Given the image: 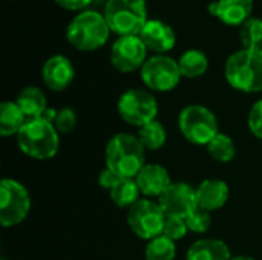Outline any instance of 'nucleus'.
<instances>
[{
    "mask_svg": "<svg viewBox=\"0 0 262 260\" xmlns=\"http://www.w3.org/2000/svg\"><path fill=\"white\" fill-rule=\"evenodd\" d=\"M2 260H6V259H2Z\"/></svg>",
    "mask_w": 262,
    "mask_h": 260,
    "instance_id": "34",
    "label": "nucleus"
},
{
    "mask_svg": "<svg viewBox=\"0 0 262 260\" xmlns=\"http://www.w3.org/2000/svg\"><path fill=\"white\" fill-rule=\"evenodd\" d=\"M41 78L49 90L61 92L68 89L75 78L74 64L64 55H52L43 64Z\"/></svg>",
    "mask_w": 262,
    "mask_h": 260,
    "instance_id": "13",
    "label": "nucleus"
},
{
    "mask_svg": "<svg viewBox=\"0 0 262 260\" xmlns=\"http://www.w3.org/2000/svg\"><path fill=\"white\" fill-rule=\"evenodd\" d=\"M103 15L118 37L140 35L149 21L146 0H107Z\"/></svg>",
    "mask_w": 262,
    "mask_h": 260,
    "instance_id": "5",
    "label": "nucleus"
},
{
    "mask_svg": "<svg viewBox=\"0 0 262 260\" xmlns=\"http://www.w3.org/2000/svg\"><path fill=\"white\" fill-rule=\"evenodd\" d=\"M186 224L189 231L192 233H206L209 231L210 225H212V216L209 211L203 210V208H195L187 218H186Z\"/></svg>",
    "mask_w": 262,
    "mask_h": 260,
    "instance_id": "27",
    "label": "nucleus"
},
{
    "mask_svg": "<svg viewBox=\"0 0 262 260\" xmlns=\"http://www.w3.org/2000/svg\"><path fill=\"white\" fill-rule=\"evenodd\" d=\"M54 126L60 135L71 133L77 126V115L75 110L71 107H61L57 110V116L54 120Z\"/></svg>",
    "mask_w": 262,
    "mask_h": 260,
    "instance_id": "28",
    "label": "nucleus"
},
{
    "mask_svg": "<svg viewBox=\"0 0 262 260\" xmlns=\"http://www.w3.org/2000/svg\"><path fill=\"white\" fill-rule=\"evenodd\" d=\"M158 204L167 218L186 219L195 208H198L196 188L187 182H172L158 198Z\"/></svg>",
    "mask_w": 262,
    "mask_h": 260,
    "instance_id": "12",
    "label": "nucleus"
},
{
    "mask_svg": "<svg viewBox=\"0 0 262 260\" xmlns=\"http://www.w3.org/2000/svg\"><path fill=\"white\" fill-rule=\"evenodd\" d=\"M247 124L252 135L258 139H262V98L252 106L249 112Z\"/></svg>",
    "mask_w": 262,
    "mask_h": 260,
    "instance_id": "30",
    "label": "nucleus"
},
{
    "mask_svg": "<svg viewBox=\"0 0 262 260\" xmlns=\"http://www.w3.org/2000/svg\"><path fill=\"white\" fill-rule=\"evenodd\" d=\"M144 257L146 260H173L177 257L175 242L161 234L147 242Z\"/></svg>",
    "mask_w": 262,
    "mask_h": 260,
    "instance_id": "25",
    "label": "nucleus"
},
{
    "mask_svg": "<svg viewBox=\"0 0 262 260\" xmlns=\"http://www.w3.org/2000/svg\"><path fill=\"white\" fill-rule=\"evenodd\" d=\"M111 28L103 14L97 11L78 12L66 28V38L72 48L81 52H92L103 48L109 40Z\"/></svg>",
    "mask_w": 262,
    "mask_h": 260,
    "instance_id": "3",
    "label": "nucleus"
},
{
    "mask_svg": "<svg viewBox=\"0 0 262 260\" xmlns=\"http://www.w3.org/2000/svg\"><path fill=\"white\" fill-rule=\"evenodd\" d=\"M189 233L186 219L181 218H166V224H164V230H163V236L172 239L173 242L181 241L186 234Z\"/></svg>",
    "mask_w": 262,
    "mask_h": 260,
    "instance_id": "29",
    "label": "nucleus"
},
{
    "mask_svg": "<svg viewBox=\"0 0 262 260\" xmlns=\"http://www.w3.org/2000/svg\"><path fill=\"white\" fill-rule=\"evenodd\" d=\"M178 129L184 139L206 147L220 133L218 118L203 104L186 106L178 115Z\"/></svg>",
    "mask_w": 262,
    "mask_h": 260,
    "instance_id": "6",
    "label": "nucleus"
},
{
    "mask_svg": "<svg viewBox=\"0 0 262 260\" xmlns=\"http://www.w3.org/2000/svg\"><path fill=\"white\" fill-rule=\"evenodd\" d=\"M138 139L143 144V147L146 150L155 152L164 147L166 141H167V132L166 127L163 126L161 121L155 120L143 127L138 129Z\"/></svg>",
    "mask_w": 262,
    "mask_h": 260,
    "instance_id": "23",
    "label": "nucleus"
},
{
    "mask_svg": "<svg viewBox=\"0 0 262 260\" xmlns=\"http://www.w3.org/2000/svg\"><path fill=\"white\" fill-rule=\"evenodd\" d=\"M18 149L29 158L45 161L58 153L60 133L55 126L45 118L26 120L25 126L17 135Z\"/></svg>",
    "mask_w": 262,
    "mask_h": 260,
    "instance_id": "4",
    "label": "nucleus"
},
{
    "mask_svg": "<svg viewBox=\"0 0 262 260\" xmlns=\"http://www.w3.org/2000/svg\"><path fill=\"white\" fill-rule=\"evenodd\" d=\"M109 196L117 207L129 210L134 204H137L141 199V192L134 178H121L109 192Z\"/></svg>",
    "mask_w": 262,
    "mask_h": 260,
    "instance_id": "21",
    "label": "nucleus"
},
{
    "mask_svg": "<svg viewBox=\"0 0 262 260\" xmlns=\"http://www.w3.org/2000/svg\"><path fill=\"white\" fill-rule=\"evenodd\" d=\"M187 260H230V248L221 239L203 238L195 241L187 250Z\"/></svg>",
    "mask_w": 262,
    "mask_h": 260,
    "instance_id": "18",
    "label": "nucleus"
},
{
    "mask_svg": "<svg viewBox=\"0 0 262 260\" xmlns=\"http://www.w3.org/2000/svg\"><path fill=\"white\" fill-rule=\"evenodd\" d=\"M230 260H256V259H253V257H250V256H233Z\"/></svg>",
    "mask_w": 262,
    "mask_h": 260,
    "instance_id": "33",
    "label": "nucleus"
},
{
    "mask_svg": "<svg viewBox=\"0 0 262 260\" xmlns=\"http://www.w3.org/2000/svg\"><path fill=\"white\" fill-rule=\"evenodd\" d=\"M227 83L239 92L262 90V49H241L232 54L224 67Z\"/></svg>",
    "mask_w": 262,
    "mask_h": 260,
    "instance_id": "2",
    "label": "nucleus"
},
{
    "mask_svg": "<svg viewBox=\"0 0 262 260\" xmlns=\"http://www.w3.org/2000/svg\"><path fill=\"white\" fill-rule=\"evenodd\" d=\"M15 103L21 109V112L25 113V116L28 120L40 118L45 113V110L48 109V101H46L45 92L35 86H28V87L21 89L20 93L17 95Z\"/></svg>",
    "mask_w": 262,
    "mask_h": 260,
    "instance_id": "19",
    "label": "nucleus"
},
{
    "mask_svg": "<svg viewBox=\"0 0 262 260\" xmlns=\"http://www.w3.org/2000/svg\"><path fill=\"white\" fill-rule=\"evenodd\" d=\"M120 179H121L120 176H117L114 172H111L107 167H104V169L100 172V175H98V185H100L101 188L111 192V190L114 188V185H115Z\"/></svg>",
    "mask_w": 262,
    "mask_h": 260,
    "instance_id": "31",
    "label": "nucleus"
},
{
    "mask_svg": "<svg viewBox=\"0 0 262 260\" xmlns=\"http://www.w3.org/2000/svg\"><path fill=\"white\" fill-rule=\"evenodd\" d=\"M140 74L144 86L154 92H170L183 78L178 61L169 55L149 57L140 69Z\"/></svg>",
    "mask_w": 262,
    "mask_h": 260,
    "instance_id": "10",
    "label": "nucleus"
},
{
    "mask_svg": "<svg viewBox=\"0 0 262 260\" xmlns=\"http://www.w3.org/2000/svg\"><path fill=\"white\" fill-rule=\"evenodd\" d=\"M106 167L120 178H137L146 162V149L138 136L127 132L114 135L104 150Z\"/></svg>",
    "mask_w": 262,
    "mask_h": 260,
    "instance_id": "1",
    "label": "nucleus"
},
{
    "mask_svg": "<svg viewBox=\"0 0 262 260\" xmlns=\"http://www.w3.org/2000/svg\"><path fill=\"white\" fill-rule=\"evenodd\" d=\"M117 110L124 123L140 129L157 120L158 103L149 90L134 87L120 95Z\"/></svg>",
    "mask_w": 262,
    "mask_h": 260,
    "instance_id": "7",
    "label": "nucleus"
},
{
    "mask_svg": "<svg viewBox=\"0 0 262 260\" xmlns=\"http://www.w3.org/2000/svg\"><path fill=\"white\" fill-rule=\"evenodd\" d=\"M166 218L158 201L149 198H141L127 210V224L132 233L147 242L163 234Z\"/></svg>",
    "mask_w": 262,
    "mask_h": 260,
    "instance_id": "9",
    "label": "nucleus"
},
{
    "mask_svg": "<svg viewBox=\"0 0 262 260\" xmlns=\"http://www.w3.org/2000/svg\"><path fill=\"white\" fill-rule=\"evenodd\" d=\"M140 38L147 51L155 52V55H166V52L172 51L177 43L175 31L163 20H149L140 32Z\"/></svg>",
    "mask_w": 262,
    "mask_h": 260,
    "instance_id": "14",
    "label": "nucleus"
},
{
    "mask_svg": "<svg viewBox=\"0 0 262 260\" xmlns=\"http://www.w3.org/2000/svg\"><path fill=\"white\" fill-rule=\"evenodd\" d=\"M229 185L226 181L221 179H204L196 187V202L198 207L212 213L223 208L229 201Z\"/></svg>",
    "mask_w": 262,
    "mask_h": 260,
    "instance_id": "17",
    "label": "nucleus"
},
{
    "mask_svg": "<svg viewBox=\"0 0 262 260\" xmlns=\"http://www.w3.org/2000/svg\"><path fill=\"white\" fill-rule=\"evenodd\" d=\"M209 12L229 26H243L253 12V0H215L207 6Z\"/></svg>",
    "mask_w": 262,
    "mask_h": 260,
    "instance_id": "15",
    "label": "nucleus"
},
{
    "mask_svg": "<svg viewBox=\"0 0 262 260\" xmlns=\"http://www.w3.org/2000/svg\"><path fill=\"white\" fill-rule=\"evenodd\" d=\"M26 116L15 101H5L0 106V135L9 138L18 135L21 127L26 123Z\"/></svg>",
    "mask_w": 262,
    "mask_h": 260,
    "instance_id": "20",
    "label": "nucleus"
},
{
    "mask_svg": "<svg viewBox=\"0 0 262 260\" xmlns=\"http://www.w3.org/2000/svg\"><path fill=\"white\" fill-rule=\"evenodd\" d=\"M141 195L146 198H160L172 184L166 167L160 164H146L135 178Z\"/></svg>",
    "mask_w": 262,
    "mask_h": 260,
    "instance_id": "16",
    "label": "nucleus"
},
{
    "mask_svg": "<svg viewBox=\"0 0 262 260\" xmlns=\"http://www.w3.org/2000/svg\"><path fill=\"white\" fill-rule=\"evenodd\" d=\"M207 153L212 156V159H215L216 162L221 164H227L230 161H233V158L236 156V146L233 143V139L227 135L220 132L209 144H207Z\"/></svg>",
    "mask_w": 262,
    "mask_h": 260,
    "instance_id": "24",
    "label": "nucleus"
},
{
    "mask_svg": "<svg viewBox=\"0 0 262 260\" xmlns=\"http://www.w3.org/2000/svg\"><path fill=\"white\" fill-rule=\"evenodd\" d=\"M239 40L244 49H262V18L252 17L239 26Z\"/></svg>",
    "mask_w": 262,
    "mask_h": 260,
    "instance_id": "26",
    "label": "nucleus"
},
{
    "mask_svg": "<svg viewBox=\"0 0 262 260\" xmlns=\"http://www.w3.org/2000/svg\"><path fill=\"white\" fill-rule=\"evenodd\" d=\"M147 60V48L140 35L118 37L111 49L112 66L123 74L135 72L143 67Z\"/></svg>",
    "mask_w": 262,
    "mask_h": 260,
    "instance_id": "11",
    "label": "nucleus"
},
{
    "mask_svg": "<svg viewBox=\"0 0 262 260\" xmlns=\"http://www.w3.org/2000/svg\"><path fill=\"white\" fill-rule=\"evenodd\" d=\"M31 198L28 188L15 181L5 178L0 182V225L12 228L20 225L29 215Z\"/></svg>",
    "mask_w": 262,
    "mask_h": 260,
    "instance_id": "8",
    "label": "nucleus"
},
{
    "mask_svg": "<svg viewBox=\"0 0 262 260\" xmlns=\"http://www.w3.org/2000/svg\"><path fill=\"white\" fill-rule=\"evenodd\" d=\"M178 66L184 78H198L207 72L209 58L200 49H189L180 57Z\"/></svg>",
    "mask_w": 262,
    "mask_h": 260,
    "instance_id": "22",
    "label": "nucleus"
},
{
    "mask_svg": "<svg viewBox=\"0 0 262 260\" xmlns=\"http://www.w3.org/2000/svg\"><path fill=\"white\" fill-rule=\"evenodd\" d=\"M54 2L66 11H80V12L92 3V0H54Z\"/></svg>",
    "mask_w": 262,
    "mask_h": 260,
    "instance_id": "32",
    "label": "nucleus"
}]
</instances>
